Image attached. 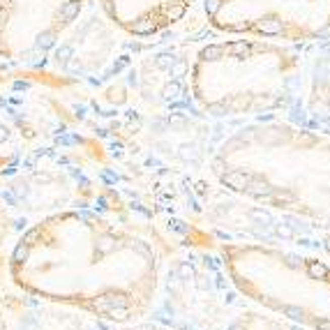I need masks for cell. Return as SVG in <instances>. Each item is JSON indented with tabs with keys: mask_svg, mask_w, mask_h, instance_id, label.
I'll return each instance as SVG.
<instances>
[{
	"mask_svg": "<svg viewBox=\"0 0 330 330\" xmlns=\"http://www.w3.org/2000/svg\"><path fill=\"white\" fill-rule=\"evenodd\" d=\"M12 284L26 296L130 325L152 309L162 254L152 240L90 210H58L12 245Z\"/></svg>",
	"mask_w": 330,
	"mask_h": 330,
	"instance_id": "6da1fadb",
	"label": "cell"
},
{
	"mask_svg": "<svg viewBox=\"0 0 330 330\" xmlns=\"http://www.w3.org/2000/svg\"><path fill=\"white\" fill-rule=\"evenodd\" d=\"M208 174L231 194L330 231V134L287 120L240 123L215 146Z\"/></svg>",
	"mask_w": 330,
	"mask_h": 330,
	"instance_id": "7a4b0ae2",
	"label": "cell"
},
{
	"mask_svg": "<svg viewBox=\"0 0 330 330\" xmlns=\"http://www.w3.org/2000/svg\"><path fill=\"white\" fill-rule=\"evenodd\" d=\"M305 79V49L256 37L203 42L187 65V95L201 116L240 125L291 120Z\"/></svg>",
	"mask_w": 330,
	"mask_h": 330,
	"instance_id": "3957f363",
	"label": "cell"
},
{
	"mask_svg": "<svg viewBox=\"0 0 330 330\" xmlns=\"http://www.w3.org/2000/svg\"><path fill=\"white\" fill-rule=\"evenodd\" d=\"M231 284L252 307L303 330H330V261L287 245H215Z\"/></svg>",
	"mask_w": 330,
	"mask_h": 330,
	"instance_id": "277c9868",
	"label": "cell"
},
{
	"mask_svg": "<svg viewBox=\"0 0 330 330\" xmlns=\"http://www.w3.org/2000/svg\"><path fill=\"white\" fill-rule=\"evenodd\" d=\"M201 14L217 35L303 49L330 42V0H201Z\"/></svg>",
	"mask_w": 330,
	"mask_h": 330,
	"instance_id": "5b68a950",
	"label": "cell"
},
{
	"mask_svg": "<svg viewBox=\"0 0 330 330\" xmlns=\"http://www.w3.org/2000/svg\"><path fill=\"white\" fill-rule=\"evenodd\" d=\"M86 12V0H0V58L39 63Z\"/></svg>",
	"mask_w": 330,
	"mask_h": 330,
	"instance_id": "8992f818",
	"label": "cell"
},
{
	"mask_svg": "<svg viewBox=\"0 0 330 330\" xmlns=\"http://www.w3.org/2000/svg\"><path fill=\"white\" fill-rule=\"evenodd\" d=\"M199 0H97L118 33L134 39H155L171 33L187 19Z\"/></svg>",
	"mask_w": 330,
	"mask_h": 330,
	"instance_id": "52a82bcc",
	"label": "cell"
},
{
	"mask_svg": "<svg viewBox=\"0 0 330 330\" xmlns=\"http://www.w3.org/2000/svg\"><path fill=\"white\" fill-rule=\"evenodd\" d=\"M293 125L330 134V42L305 46V79Z\"/></svg>",
	"mask_w": 330,
	"mask_h": 330,
	"instance_id": "ba28073f",
	"label": "cell"
},
{
	"mask_svg": "<svg viewBox=\"0 0 330 330\" xmlns=\"http://www.w3.org/2000/svg\"><path fill=\"white\" fill-rule=\"evenodd\" d=\"M227 330H303L298 325L289 323V321H282L275 314H268L259 307H247L227 325Z\"/></svg>",
	"mask_w": 330,
	"mask_h": 330,
	"instance_id": "9c48e42d",
	"label": "cell"
},
{
	"mask_svg": "<svg viewBox=\"0 0 330 330\" xmlns=\"http://www.w3.org/2000/svg\"><path fill=\"white\" fill-rule=\"evenodd\" d=\"M10 231H12V215L7 210L5 201L0 199V249L7 243V238H10Z\"/></svg>",
	"mask_w": 330,
	"mask_h": 330,
	"instance_id": "30bf717a",
	"label": "cell"
},
{
	"mask_svg": "<svg viewBox=\"0 0 330 330\" xmlns=\"http://www.w3.org/2000/svg\"><path fill=\"white\" fill-rule=\"evenodd\" d=\"M312 252H316V254H321L323 259L330 261V231H316Z\"/></svg>",
	"mask_w": 330,
	"mask_h": 330,
	"instance_id": "8fae6325",
	"label": "cell"
},
{
	"mask_svg": "<svg viewBox=\"0 0 330 330\" xmlns=\"http://www.w3.org/2000/svg\"><path fill=\"white\" fill-rule=\"evenodd\" d=\"M120 330H171V328L162 323H150V321H136V323L130 325H120Z\"/></svg>",
	"mask_w": 330,
	"mask_h": 330,
	"instance_id": "7c38bea8",
	"label": "cell"
},
{
	"mask_svg": "<svg viewBox=\"0 0 330 330\" xmlns=\"http://www.w3.org/2000/svg\"><path fill=\"white\" fill-rule=\"evenodd\" d=\"M0 330H12L10 328V321H7L5 312H3V307H0Z\"/></svg>",
	"mask_w": 330,
	"mask_h": 330,
	"instance_id": "4fadbf2b",
	"label": "cell"
}]
</instances>
